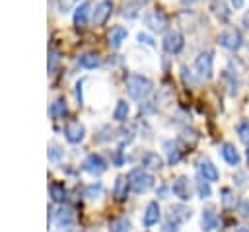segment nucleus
Listing matches in <instances>:
<instances>
[{"label":"nucleus","mask_w":249,"mask_h":232,"mask_svg":"<svg viewBox=\"0 0 249 232\" xmlns=\"http://www.w3.org/2000/svg\"><path fill=\"white\" fill-rule=\"evenodd\" d=\"M124 84H126V92L132 99H146L154 90V82L142 74H130Z\"/></svg>","instance_id":"nucleus-1"},{"label":"nucleus","mask_w":249,"mask_h":232,"mask_svg":"<svg viewBox=\"0 0 249 232\" xmlns=\"http://www.w3.org/2000/svg\"><path fill=\"white\" fill-rule=\"evenodd\" d=\"M128 183H130V191H134L136 195H140V193H146V191H150L152 187H154V175L142 166V168H134V170H130L128 172Z\"/></svg>","instance_id":"nucleus-2"},{"label":"nucleus","mask_w":249,"mask_h":232,"mask_svg":"<svg viewBox=\"0 0 249 232\" xmlns=\"http://www.w3.org/2000/svg\"><path fill=\"white\" fill-rule=\"evenodd\" d=\"M195 74L200 80H210L214 74V57L210 51H202L195 58Z\"/></svg>","instance_id":"nucleus-3"},{"label":"nucleus","mask_w":249,"mask_h":232,"mask_svg":"<svg viewBox=\"0 0 249 232\" xmlns=\"http://www.w3.org/2000/svg\"><path fill=\"white\" fill-rule=\"evenodd\" d=\"M218 43H220L224 49H228V51H237V49L243 45L241 31L235 29V27H228V29H224V31L220 33Z\"/></svg>","instance_id":"nucleus-4"},{"label":"nucleus","mask_w":249,"mask_h":232,"mask_svg":"<svg viewBox=\"0 0 249 232\" xmlns=\"http://www.w3.org/2000/svg\"><path fill=\"white\" fill-rule=\"evenodd\" d=\"M84 136H86V127H84L80 121L70 119V121L64 125V138H66L68 142L78 144V142L84 140Z\"/></svg>","instance_id":"nucleus-5"},{"label":"nucleus","mask_w":249,"mask_h":232,"mask_svg":"<svg viewBox=\"0 0 249 232\" xmlns=\"http://www.w3.org/2000/svg\"><path fill=\"white\" fill-rule=\"evenodd\" d=\"M161 45H163V51H165V53H169V55H177V53L183 49L185 41H183V35H181L179 31L171 29V31H167V33L163 35Z\"/></svg>","instance_id":"nucleus-6"},{"label":"nucleus","mask_w":249,"mask_h":232,"mask_svg":"<svg viewBox=\"0 0 249 232\" xmlns=\"http://www.w3.org/2000/svg\"><path fill=\"white\" fill-rule=\"evenodd\" d=\"M171 191H173V195L179 199V201H189L191 197H193V189H191V179L187 177V175H179V177H175V181H173V185H171Z\"/></svg>","instance_id":"nucleus-7"},{"label":"nucleus","mask_w":249,"mask_h":232,"mask_svg":"<svg viewBox=\"0 0 249 232\" xmlns=\"http://www.w3.org/2000/svg\"><path fill=\"white\" fill-rule=\"evenodd\" d=\"M82 168H84V172H88V174H91V175H101V174L107 170V164H105V160H103L99 154L91 152V154L86 156Z\"/></svg>","instance_id":"nucleus-8"},{"label":"nucleus","mask_w":249,"mask_h":232,"mask_svg":"<svg viewBox=\"0 0 249 232\" xmlns=\"http://www.w3.org/2000/svg\"><path fill=\"white\" fill-rule=\"evenodd\" d=\"M144 23H146L152 31L161 33V31H165V27H167V18H165L163 12H160V10H152V12L146 14Z\"/></svg>","instance_id":"nucleus-9"},{"label":"nucleus","mask_w":249,"mask_h":232,"mask_svg":"<svg viewBox=\"0 0 249 232\" xmlns=\"http://www.w3.org/2000/svg\"><path fill=\"white\" fill-rule=\"evenodd\" d=\"M196 170H198L200 177L206 179V181H218V179H220L218 168H216L208 158H200V160L196 162Z\"/></svg>","instance_id":"nucleus-10"},{"label":"nucleus","mask_w":249,"mask_h":232,"mask_svg":"<svg viewBox=\"0 0 249 232\" xmlns=\"http://www.w3.org/2000/svg\"><path fill=\"white\" fill-rule=\"evenodd\" d=\"M111 12H113V2H111V0H101V2L95 6L93 14H91L93 25H103V23L107 21V18L111 16Z\"/></svg>","instance_id":"nucleus-11"},{"label":"nucleus","mask_w":249,"mask_h":232,"mask_svg":"<svg viewBox=\"0 0 249 232\" xmlns=\"http://www.w3.org/2000/svg\"><path fill=\"white\" fill-rule=\"evenodd\" d=\"M160 218H161V211H160L158 201H150V203L146 205V209H144V214H142V222H144V226L150 228V226L158 224Z\"/></svg>","instance_id":"nucleus-12"},{"label":"nucleus","mask_w":249,"mask_h":232,"mask_svg":"<svg viewBox=\"0 0 249 232\" xmlns=\"http://www.w3.org/2000/svg\"><path fill=\"white\" fill-rule=\"evenodd\" d=\"M74 222H76V214H74L72 209L62 207V209H58V211L54 213V224H56L58 228H68V226H72Z\"/></svg>","instance_id":"nucleus-13"},{"label":"nucleus","mask_w":249,"mask_h":232,"mask_svg":"<svg viewBox=\"0 0 249 232\" xmlns=\"http://www.w3.org/2000/svg\"><path fill=\"white\" fill-rule=\"evenodd\" d=\"M128 189H130L128 177H123V175H119V177L115 179V185H113V197H115V201H119V203L126 201Z\"/></svg>","instance_id":"nucleus-14"},{"label":"nucleus","mask_w":249,"mask_h":232,"mask_svg":"<svg viewBox=\"0 0 249 232\" xmlns=\"http://www.w3.org/2000/svg\"><path fill=\"white\" fill-rule=\"evenodd\" d=\"M191 216H193L191 209H187L185 205H173V207L169 209V218H167V220H171V222H175V224H181V222L189 220Z\"/></svg>","instance_id":"nucleus-15"},{"label":"nucleus","mask_w":249,"mask_h":232,"mask_svg":"<svg viewBox=\"0 0 249 232\" xmlns=\"http://www.w3.org/2000/svg\"><path fill=\"white\" fill-rule=\"evenodd\" d=\"M161 146H163V150H165V154H167V162H169V164H177V162L181 160L183 150H181L179 142H175V140H163Z\"/></svg>","instance_id":"nucleus-16"},{"label":"nucleus","mask_w":249,"mask_h":232,"mask_svg":"<svg viewBox=\"0 0 249 232\" xmlns=\"http://www.w3.org/2000/svg\"><path fill=\"white\" fill-rule=\"evenodd\" d=\"M220 152H222V158L226 160V164H230V166H239L241 158H239V152L235 150V146H233L231 142H224V144L220 146Z\"/></svg>","instance_id":"nucleus-17"},{"label":"nucleus","mask_w":249,"mask_h":232,"mask_svg":"<svg viewBox=\"0 0 249 232\" xmlns=\"http://www.w3.org/2000/svg\"><path fill=\"white\" fill-rule=\"evenodd\" d=\"M126 35H128V31L123 25H115L111 29V33H109V47L111 49H119L126 41Z\"/></svg>","instance_id":"nucleus-18"},{"label":"nucleus","mask_w":249,"mask_h":232,"mask_svg":"<svg viewBox=\"0 0 249 232\" xmlns=\"http://www.w3.org/2000/svg\"><path fill=\"white\" fill-rule=\"evenodd\" d=\"M142 166L148 168V170H161L163 168V160L156 152H144L142 154Z\"/></svg>","instance_id":"nucleus-19"},{"label":"nucleus","mask_w":249,"mask_h":232,"mask_svg":"<svg viewBox=\"0 0 249 232\" xmlns=\"http://www.w3.org/2000/svg\"><path fill=\"white\" fill-rule=\"evenodd\" d=\"M218 226V214H216V211L212 209V207H208V209H204L202 211V230H214Z\"/></svg>","instance_id":"nucleus-20"},{"label":"nucleus","mask_w":249,"mask_h":232,"mask_svg":"<svg viewBox=\"0 0 249 232\" xmlns=\"http://www.w3.org/2000/svg\"><path fill=\"white\" fill-rule=\"evenodd\" d=\"M88 14H89V2H82L80 6H76V12H74V25L82 27L88 23Z\"/></svg>","instance_id":"nucleus-21"},{"label":"nucleus","mask_w":249,"mask_h":232,"mask_svg":"<svg viewBox=\"0 0 249 232\" xmlns=\"http://www.w3.org/2000/svg\"><path fill=\"white\" fill-rule=\"evenodd\" d=\"M49 193H51V199H53L54 203H64V201H66V195H68V191H66L64 183H58V181L51 183Z\"/></svg>","instance_id":"nucleus-22"},{"label":"nucleus","mask_w":249,"mask_h":232,"mask_svg":"<svg viewBox=\"0 0 249 232\" xmlns=\"http://www.w3.org/2000/svg\"><path fill=\"white\" fill-rule=\"evenodd\" d=\"M78 64L82 68H86V70H93V68L99 66V57L95 53H84V55H80Z\"/></svg>","instance_id":"nucleus-23"},{"label":"nucleus","mask_w":249,"mask_h":232,"mask_svg":"<svg viewBox=\"0 0 249 232\" xmlns=\"http://www.w3.org/2000/svg\"><path fill=\"white\" fill-rule=\"evenodd\" d=\"M128 113H130V105L124 99H119L117 105H115V109H113V119L119 121V123H123V121H126Z\"/></svg>","instance_id":"nucleus-24"},{"label":"nucleus","mask_w":249,"mask_h":232,"mask_svg":"<svg viewBox=\"0 0 249 232\" xmlns=\"http://www.w3.org/2000/svg\"><path fill=\"white\" fill-rule=\"evenodd\" d=\"M49 113H51L53 119H62V117L68 113L66 101H64V99H56V101H53L51 107H49Z\"/></svg>","instance_id":"nucleus-25"},{"label":"nucleus","mask_w":249,"mask_h":232,"mask_svg":"<svg viewBox=\"0 0 249 232\" xmlns=\"http://www.w3.org/2000/svg\"><path fill=\"white\" fill-rule=\"evenodd\" d=\"M84 195H86L88 199H99V197L103 195V183H101V181L89 183V185L84 189Z\"/></svg>","instance_id":"nucleus-26"},{"label":"nucleus","mask_w":249,"mask_h":232,"mask_svg":"<svg viewBox=\"0 0 249 232\" xmlns=\"http://www.w3.org/2000/svg\"><path fill=\"white\" fill-rule=\"evenodd\" d=\"M235 131H237L239 140H241L243 144H249V121H247V119L239 121V123H237V127H235Z\"/></svg>","instance_id":"nucleus-27"},{"label":"nucleus","mask_w":249,"mask_h":232,"mask_svg":"<svg viewBox=\"0 0 249 232\" xmlns=\"http://www.w3.org/2000/svg\"><path fill=\"white\" fill-rule=\"evenodd\" d=\"M220 195H222V205H224L226 209H230V207H235V205H237V199H235V195H233V191H231V189L224 187V189L220 191Z\"/></svg>","instance_id":"nucleus-28"},{"label":"nucleus","mask_w":249,"mask_h":232,"mask_svg":"<svg viewBox=\"0 0 249 232\" xmlns=\"http://www.w3.org/2000/svg\"><path fill=\"white\" fill-rule=\"evenodd\" d=\"M210 181H206V179H198L196 181V191H198V197L204 201V199H208L210 197V193H212V189H210V185H208Z\"/></svg>","instance_id":"nucleus-29"},{"label":"nucleus","mask_w":249,"mask_h":232,"mask_svg":"<svg viewBox=\"0 0 249 232\" xmlns=\"http://www.w3.org/2000/svg\"><path fill=\"white\" fill-rule=\"evenodd\" d=\"M113 138H117V135H115V131H113L111 127H103V129L95 135V140H97V142H105V140H113Z\"/></svg>","instance_id":"nucleus-30"},{"label":"nucleus","mask_w":249,"mask_h":232,"mask_svg":"<svg viewBox=\"0 0 249 232\" xmlns=\"http://www.w3.org/2000/svg\"><path fill=\"white\" fill-rule=\"evenodd\" d=\"M62 154H64V152H62V148H60L56 142H51V144H49V152H47V156H49L51 162H58V160L62 158Z\"/></svg>","instance_id":"nucleus-31"},{"label":"nucleus","mask_w":249,"mask_h":232,"mask_svg":"<svg viewBox=\"0 0 249 232\" xmlns=\"http://www.w3.org/2000/svg\"><path fill=\"white\" fill-rule=\"evenodd\" d=\"M138 8H140V4L138 2H128V4H124V12H123V16L124 18H128V19H132V18H136L138 16Z\"/></svg>","instance_id":"nucleus-32"},{"label":"nucleus","mask_w":249,"mask_h":232,"mask_svg":"<svg viewBox=\"0 0 249 232\" xmlns=\"http://www.w3.org/2000/svg\"><path fill=\"white\" fill-rule=\"evenodd\" d=\"M128 228H130V222L126 218H119L111 224V232H128Z\"/></svg>","instance_id":"nucleus-33"},{"label":"nucleus","mask_w":249,"mask_h":232,"mask_svg":"<svg viewBox=\"0 0 249 232\" xmlns=\"http://www.w3.org/2000/svg\"><path fill=\"white\" fill-rule=\"evenodd\" d=\"M58 60H60L58 53H56L54 49H51V51H49V74H53V72L56 70V66H58Z\"/></svg>","instance_id":"nucleus-34"},{"label":"nucleus","mask_w":249,"mask_h":232,"mask_svg":"<svg viewBox=\"0 0 249 232\" xmlns=\"http://www.w3.org/2000/svg\"><path fill=\"white\" fill-rule=\"evenodd\" d=\"M136 41H138L140 45H148V47H154V45H156L154 39H152L148 33H138V35H136Z\"/></svg>","instance_id":"nucleus-35"},{"label":"nucleus","mask_w":249,"mask_h":232,"mask_svg":"<svg viewBox=\"0 0 249 232\" xmlns=\"http://www.w3.org/2000/svg\"><path fill=\"white\" fill-rule=\"evenodd\" d=\"M237 211H239V214L241 216H249V201L247 199H241V201H237Z\"/></svg>","instance_id":"nucleus-36"},{"label":"nucleus","mask_w":249,"mask_h":232,"mask_svg":"<svg viewBox=\"0 0 249 232\" xmlns=\"http://www.w3.org/2000/svg\"><path fill=\"white\" fill-rule=\"evenodd\" d=\"M56 4H58V10L60 12H70L72 6L76 4V0H56Z\"/></svg>","instance_id":"nucleus-37"},{"label":"nucleus","mask_w":249,"mask_h":232,"mask_svg":"<svg viewBox=\"0 0 249 232\" xmlns=\"http://www.w3.org/2000/svg\"><path fill=\"white\" fill-rule=\"evenodd\" d=\"M230 2H231V6H233L235 10H239V8L243 6V0H230Z\"/></svg>","instance_id":"nucleus-38"},{"label":"nucleus","mask_w":249,"mask_h":232,"mask_svg":"<svg viewBox=\"0 0 249 232\" xmlns=\"http://www.w3.org/2000/svg\"><path fill=\"white\" fill-rule=\"evenodd\" d=\"M241 21H243V25H245V27L249 29V10H247V12L243 14V19H241Z\"/></svg>","instance_id":"nucleus-39"},{"label":"nucleus","mask_w":249,"mask_h":232,"mask_svg":"<svg viewBox=\"0 0 249 232\" xmlns=\"http://www.w3.org/2000/svg\"><path fill=\"white\" fill-rule=\"evenodd\" d=\"M237 185H245V175H243V174H239V177H237Z\"/></svg>","instance_id":"nucleus-40"},{"label":"nucleus","mask_w":249,"mask_h":232,"mask_svg":"<svg viewBox=\"0 0 249 232\" xmlns=\"http://www.w3.org/2000/svg\"><path fill=\"white\" fill-rule=\"evenodd\" d=\"M196 0H181V4H185V6H191V4H195Z\"/></svg>","instance_id":"nucleus-41"},{"label":"nucleus","mask_w":249,"mask_h":232,"mask_svg":"<svg viewBox=\"0 0 249 232\" xmlns=\"http://www.w3.org/2000/svg\"><path fill=\"white\" fill-rule=\"evenodd\" d=\"M237 230H239V232H249V230H247V226H241V228H237Z\"/></svg>","instance_id":"nucleus-42"},{"label":"nucleus","mask_w":249,"mask_h":232,"mask_svg":"<svg viewBox=\"0 0 249 232\" xmlns=\"http://www.w3.org/2000/svg\"><path fill=\"white\" fill-rule=\"evenodd\" d=\"M68 232H82V230H68Z\"/></svg>","instance_id":"nucleus-43"},{"label":"nucleus","mask_w":249,"mask_h":232,"mask_svg":"<svg viewBox=\"0 0 249 232\" xmlns=\"http://www.w3.org/2000/svg\"><path fill=\"white\" fill-rule=\"evenodd\" d=\"M247 160H249V148H247Z\"/></svg>","instance_id":"nucleus-44"},{"label":"nucleus","mask_w":249,"mask_h":232,"mask_svg":"<svg viewBox=\"0 0 249 232\" xmlns=\"http://www.w3.org/2000/svg\"><path fill=\"white\" fill-rule=\"evenodd\" d=\"M230 232H239V230H230Z\"/></svg>","instance_id":"nucleus-45"},{"label":"nucleus","mask_w":249,"mask_h":232,"mask_svg":"<svg viewBox=\"0 0 249 232\" xmlns=\"http://www.w3.org/2000/svg\"><path fill=\"white\" fill-rule=\"evenodd\" d=\"M212 2H218V0H212Z\"/></svg>","instance_id":"nucleus-46"}]
</instances>
